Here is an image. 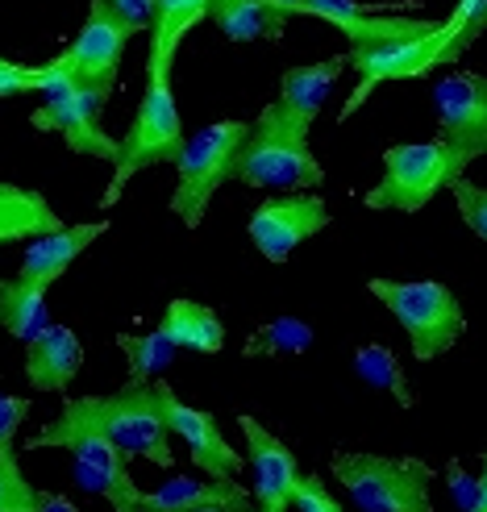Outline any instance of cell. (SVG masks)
Returning <instances> with one entry per match:
<instances>
[{
  "label": "cell",
  "instance_id": "4",
  "mask_svg": "<svg viewBox=\"0 0 487 512\" xmlns=\"http://www.w3.org/2000/svg\"><path fill=\"white\" fill-rule=\"evenodd\" d=\"M250 134V121H213L204 125L200 134H192L184 142L175 159V192H171V213L184 221L188 229H196L209 213L213 196L221 192L225 179H234V159Z\"/></svg>",
  "mask_w": 487,
  "mask_h": 512
},
{
  "label": "cell",
  "instance_id": "28",
  "mask_svg": "<svg viewBox=\"0 0 487 512\" xmlns=\"http://www.w3.org/2000/svg\"><path fill=\"white\" fill-rule=\"evenodd\" d=\"M309 346H313V329L309 325L296 321V317H275L246 342V354L250 358L254 354H304Z\"/></svg>",
  "mask_w": 487,
  "mask_h": 512
},
{
  "label": "cell",
  "instance_id": "35",
  "mask_svg": "<svg viewBox=\"0 0 487 512\" xmlns=\"http://www.w3.org/2000/svg\"><path fill=\"white\" fill-rule=\"evenodd\" d=\"M25 413H30V400H21V396H0V450L17 446V429H21Z\"/></svg>",
  "mask_w": 487,
  "mask_h": 512
},
{
  "label": "cell",
  "instance_id": "10",
  "mask_svg": "<svg viewBox=\"0 0 487 512\" xmlns=\"http://www.w3.org/2000/svg\"><path fill=\"white\" fill-rule=\"evenodd\" d=\"M134 34L121 25V17L105 5V0H92L88 5V17L80 25V34H75L67 46H63V67L75 75L80 84L96 88L113 96L117 88V75H121V55H125V42Z\"/></svg>",
  "mask_w": 487,
  "mask_h": 512
},
{
  "label": "cell",
  "instance_id": "21",
  "mask_svg": "<svg viewBox=\"0 0 487 512\" xmlns=\"http://www.w3.org/2000/svg\"><path fill=\"white\" fill-rule=\"evenodd\" d=\"M200 21H209V0H159L155 21H150V55H146V75H171L175 50L196 30Z\"/></svg>",
  "mask_w": 487,
  "mask_h": 512
},
{
  "label": "cell",
  "instance_id": "7",
  "mask_svg": "<svg viewBox=\"0 0 487 512\" xmlns=\"http://www.w3.org/2000/svg\"><path fill=\"white\" fill-rule=\"evenodd\" d=\"M38 96H42V105L30 117L34 130L63 134L71 155H88V159H105V163L117 159V138H109L105 125H100V113H105L109 96L75 80L59 55L46 63V88Z\"/></svg>",
  "mask_w": 487,
  "mask_h": 512
},
{
  "label": "cell",
  "instance_id": "9",
  "mask_svg": "<svg viewBox=\"0 0 487 512\" xmlns=\"http://www.w3.org/2000/svg\"><path fill=\"white\" fill-rule=\"evenodd\" d=\"M450 46H454V25L442 21L438 30L417 34V38H396V42H371V46H350V71L358 75V88L350 92V100L342 105V121H350L358 109L367 105V96L379 84L392 80H421L433 67L450 63Z\"/></svg>",
  "mask_w": 487,
  "mask_h": 512
},
{
  "label": "cell",
  "instance_id": "20",
  "mask_svg": "<svg viewBox=\"0 0 487 512\" xmlns=\"http://www.w3.org/2000/svg\"><path fill=\"white\" fill-rule=\"evenodd\" d=\"M196 508H254V492L238 479H167L159 492H146V512H196Z\"/></svg>",
  "mask_w": 487,
  "mask_h": 512
},
{
  "label": "cell",
  "instance_id": "30",
  "mask_svg": "<svg viewBox=\"0 0 487 512\" xmlns=\"http://www.w3.org/2000/svg\"><path fill=\"white\" fill-rule=\"evenodd\" d=\"M454 25V46H450V63L463 59V50L475 46V38L487 34V0H458L454 13L446 17Z\"/></svg>",
  "mask_w": 487,
  "mask_h": 512
},
{
  "label": "cell",
  "instance_id": "17",
  "mask_svg": "<svg viewBox=\"0 0 487 512\" xmlns=\"http://www.w3.org/2000/svg\"><path fill=\"white\" fill-rule=\"evenodd\" d=\"M342 71H350L346 55L325 59V63H309V67H288V71H284V80H279V96L271 100L275 117L309 134V130H313V121H317L321 109H325V100H329L333 84L342 80Z\"/></svg>",
  "mask_w": 487,
  "mask_h": 512
},
{
  "label": "cell",
  "instance_id": "23",
  "mask_svg": "<svg viewBox=\"0 0 487 512\" xmlns=\"http://www.w3.org/2000/svg\"><path fill=\"white\" fill-rule=\"evenodd\" d=\"M209 21L229 42L284 38V25H288V17L271 9L267 0H209Z\"/></svg>",
  "mask_w": 487,
  "mask_h": 512
},
{
  "label": "cell",
  "instance_id": "16",
  "mask_svg": "<svg viewBox=\"0 0 487 512\" xmlns=\"http://www.w3.org/2000/svg\"><path fill=\"white\" fill-rule=\"evenodd\" d=\"M304 17H321L350 38V46H371V42H396V38H417L438 30L442 21L429 17H404V13H383L358 0H304L300 5Z\"/></svg>",
  "mask_w": 487,
  "mask_h": 512
},
{
  "label": "cell",
  "instance_id": "31",
  "mask_svg": "<svg viewBox=\"0 0 487 512\" xmlns=\"http://www.w3.org/2000/svg\"><path fill=\"white\" fill-rule=\"evenodd\" d=\"M450 192H454V204H458V213H463L467 229H471L475 238L487 242V188L471 184L467 175H458L454 184H450Z\"/></svg>",
  "mask_w": 487,
  "mask_h": 512
},
{
  "label": "cell",
  "instance_id": "38",
  "mask_svg": "<svg viewBox=\"0 0 487 512\" xmlns=\"http://www.w3.org/2000/svg\"><path fill=\"white\" fill-rule=\"evenodd\" d=\"M267 5H271V9H279L284 17H296V13H300V5H304V0H267Z\"/></svg>",
  "mask_w": 487,
  "mask_h": 512
},
{
  "label": "cell",
  "instance_id": "25",
  "mask_svg": "<svg viewBox=\"0 0 487 512\" xmlns=\"http://www.w3.org/2000/svg\"><path fill=\"white\" fill-rule=\"evenodd\" d=\"M163 334L179 346V350H196V354H217L225 346V325L209 304L196 300H171L163 313Z\"/></svg>",
  "mask_w": 487,
  "mask_h": 512
},
{
  "label": "cell",
  "instance_id": "8",
  "mask_svg": "<svg viewBox=\"0 0 487 512\" xmlns=\"http://www.w3.org/2000/svg\"><path fill=\"white\" fill-rule=\"evenodd\" d=\"M458 175H463V163L454 159V150L442 138L400 142V146L383 150V175H379V184L363 196V204L375 213H383V209L421 213L425 204L442 188H450Z\"/></svg>",
  "mask_w": 487,
  "mask_h": 512
},
{
  "label": "cell",
  "instance_id": "32",
  "mask_svg": "<svg viewBox=\"0 0 487 512\" xmlns=\"http://www.w3.org/2000/svg\"><path fill=\"white\" fill-rule=\"evenodd\" d=\"M42 88H46V63L25 67L13 59H0V96H25V92H42Z\"/></svg>",
  "mask_w": 487,
  "mask_h": 512
},
{
  "label": "cell",
  "instance_id": "15",
  "mask_svg": "<svg viewBox=\"0 0 487 512\" xmlns=\"http://www.w3.org/2000/svg\"><path fill=\"white\" fill-rule=\"evenodd\" d=\"M155 383H159V396H163L167 425H171V433H179V438L188 442L192 463H196L204 475H213V479H234V475L246 467V458L225 442V433H221V425L213 421V413L184 404V400L171 392L167 379H155Z\"/></svg>",
  "mask_w": 487,
  "mask_h": 512
},
{
  "label": "cell",
  "instance_id": "34",
  "mask_svg": "<svg viewBox=\"0 0 487 512\" xmlns=\"http://www.w3.org/2000/svg\"><path fill=\"white\" fill-rule=\"evenodd\" d=\"M105 5L121 17V25L130 34H142V30H150V21H155V5H159V0H105Z\"/></svg>",
  "mask_w": 487,
  "mask_h": 512
},
{
  "label": "cell",
  "instance_id": "26",
  "mask_svg": "<svg viewBox=\"0 0 487 512\" xmlns=\"http://www.w3.org/2000/svg\"><path fill=\"white\" fill-rule=\"evenodd\" d=\"M354 371L363 375L371 388L379 392H392L400 408H413V388H408V379H404V367H400V358L388 350V346H358L354 354Z\"/></svg>",
  "mask_w": 487,
  "mask_h": 512
},
{
  "label": "cell",
  "instance_id": "6",
  "mask_svg": "<svg viewBox=\"0 0 487 512\" xmlns=\"http://www.w3.org/2000/svg\"><path fill=\"white\" fill-rule=\"evenodd\" d=\"M333 479L363 512H433V467L421 458L388 454H333Z\"/></svg>",
  "mask_w": 487,
  "mask_h": 512
},
{
  "label": "cell",
  "instance_id": "11",
  "mask_svg": "<svg viewBox=\"0 0 487 512\" xmlns=\"http://www.w3.org/2000/svg\"><path fill=\"white\" fill-rule=\"evenodd\" d=\"M438 100V125L442 142L454 150V159L471 167L487 155V75L479 71H454L433 88Z\"/></svg>",
  "mask_w": 487,
  "mask_h": 512
},
{
  "label": "cell",
  "instance_id": "2",
  "mask_svg": "<svg viewBox=\"0 0 487 512\" xmlns=\"http://www.w3.org/2000/svg\"><path fill=\"white\" fill-rule=\"evenodd\" d=\"M234 179H242L250 188L309 192V188H321L325 171L309 146V134L288 121H279L275 109L267 105L250 121V134L234 159Z\"/></svg>",
  "mask_w": 487,
  "mask_h": 512
},
{
  "label": "cell",
  "instance_id": "27",
  "mask_svg": "<svg viewBox=\"0 0 487 512\" xmlns=\"http://www.w3.org/2000/svg\"><path fill=\"white\" fill-rule=\"evenodd\" d=\"M117 346L130 358V379H163V371L171 367V358L179 350L163 329H155V334H121Z\"/></svg>",
  "mask_w": 487,
  "mask_h": 512
},
{
  "label": "cell",
  "instance_id": "1",
  "mask_svg": "<svg viewBox=\"0 0 487 512\" xmlns=\"http://www.w3.org/2000/svg\"><path fill=\"white\" fill-rule=\"evenodd\" d=\"M67 433H100V438H109L125 458H146V463H155V467H175L163 396H159V383H150V379H130L113 396L67 400L63 413L46 429H38L34 438L25 442V450H50V446H59Z\"/></svg>",
  "mask_w": 487,
  "mask_h": 512
},
{
  "label": "cell",
  "instance_id": "3",
  "mask_svg": "<svg viewBox=\"0 0 487 512\" xmlns=\"http://www.w3.org/2000/svg\"><path fill=\"white\" fill-rule=\"evenodd\" d=\"M188 134H184V117H179L175 105V92H171V75H146V88L138 100V113L130 134L117 142V159H113V179L105 188V209L121 200L125 184L146 171V167H159V163H175L179 150H184Z\"/></svg>",
  "mask_w": 487,
  "mask_h": 512
},
{
  "label": "cell",
  "instance_id": "39",
  "mask_svg": "<svg viewBox=\"0 0 487 512\" xmlns=\"http://www.w3.org/2000/svg\"><path fill=\"white\" fill-rule=\"evenodd\" d=\"M196 512H259V508H196Z\"/></svg>",
  "mask_w": 487,
  "mask_h": 512
},
{
  "label": "cell",
  "instance_id": "37",
  "mask_svg": "<svg viewBox=\"0 0 487 512\" xmlns=\"http://www.w3.org/2000/svg\"><path fill=\"white\" fill-rule=\"evenodd\" d=\"M471 512H487V454H483V471H479V483H475Z\"/></svg>",
  "mask_w": 487,
  "mask_h": 512
},
{
  "label": "cell",
  "instance_id": "14",
  "mask_svg": "<svg viewBox=\"0 0 487 512\" xmlns=\"http://www.w3.org/2000/svg\"><path fill=\"white\" fill-rule=\"evenodd\" d=\"M242 438H246V467L254 471V508L259 512H292L296 500V483H300V463L288 450V442H279L263 421L242 417L238 421Z\"/></svg>",
  "mask_w": 487,
  "mask_h": 512
},
{
  "label": "cell",
  "instance_id": "19",
  "mask_svg": "<svg viewBox=\"0 0 487 512\" xmlns=\"http://www.w3.org/2000/svg\"><path fill=\"white\" fill-rule=\"evenodd\" d=\"M84 367V346L67 325H46L25 342V379L34 392H67Z\"/></svg>",
  "mask_w": 487,
  "mask_h": 512
},
{
  "label": "cell",
  "instance_id": "18",
  "mask_svg": "<svg viewBox=\"0 0 487 512\" xmlns=\"http://www.w3.org/2000/svg\"><path fill=\"white\" fill-rule=\"evenodd\" d=\"M100 234H109V221H84V225H59V229H50V234H38L25 242L21 250V279H30V284H59L63 271L80 259V254L100 238Z\"/></svg>",
  "mask_w": 487,
  "mask_h": 512
},
{
  "label": "cell",
  "instance_id": "12",
  "mask_svg": "<svg viewBox=\"0 0 487 512\" xmlns=\"http://www.w3.org/2000/svg\"><path fill=\"white\" fill-rule=\"evenodd\" d=\"M329 225V204L313 192H292L279 200H263L250 217V242L267 263H288L296 246H304L313 234Z\"/></svg>",
  "mask_w": 487,
  "mask_h": 512
},
{
  "label": "cell",
  "instance_id": "33",
  "mask_svg": "<svg viewBox=\"0 0 487 512\" xmlns=\"http://www.w3.org/2000/svg\"><path fill=\"white\" fill-rule=\"evenodd\" d=\"M296 512H342V504L329 496V488H325V479L321 475H300V483H296Z\"/></svg>",
  "mask_w": 487,
  "mask_h": 512
},
{
  "label": "cell",
  "instance_id": "24",
  "mask_svg": "<svg viewBox=\"0 0 487 512\" xmlns=\"http://www.w3.org/2000/svg\"><path fill=\"white\" fill-rule=\"evenodd\" d=\"M46 292L42 284H30V279H0V329L13 334L17 342L38 338L50 325V309H46Z\"/></svg>",
  "mask_w": 487,
  "mask_h": 512
},
{
  "label": "cell",
  "instance_id": "5",
  "mask_svg": "<svg viewBox=\"0 0 487 512\" xmlns=\"http://www.w3.org/2000/svg\"><path fill=\"white\" fill-rule=\"evenodd\" d=\"M371 296L388 304V313L404 325L408 346L421 363L429 358H442L446 350H454V342L463 338L467 317L458 296L438 284V279H371Z\"/></svg>",
  "mask_w": 487,
  "mask_h": 512
},
{
  "label": "cell",
  "instance_id": "22",
  "mask_svg": "<svg viewBox=\"0 0 487 512\" xmlns=\"http://www.w3.org/2000/svg\"><path fill=\"white\" fill-rule=\"evenodd\" d=\"M59 225H63V217L50 209V200L38 188H21V184L0 179V246L30 242Z\"/></svg>",
  "mask_w": 487,
  "mask_h": 512
},
{
  "label": "cell",
  "instance_id": "29",
  "mask_svg": "<svg viewBox=\"0 0 487 512\" xmlns=\"http://www.w3.org/2000/svg\"><path fill=\"white\" fill-rule=\"evenodd\" d=\"M0 512H42V492L17 467V450H0Z\"/></svg>",
  "mask_w": 487,
  "mask_h": 512
},
{
  "label": "cell",
  "instance_id": "36",
  "mask_svg": "<svg viewBox=\"0 0 487 512\" xmlns=\"http://www.w3.org/2000/svg\"><path fill=\"white\" fill-rule=\"evenodd\" d=\"M42 512H80L67 496H59V492H42Z\"/></svg>",
  "mask_w": 487,
  "mask_h": 512
},
{
  "label": "cell",
  "instance_id": "13",
  "mask_svg": "<svg viewBox=\"0 0 487 512\" xmlns=\"http://www.w3.org/2000/svg\"><path fill=\"white\" fill-rule=\"evenodd\" d=\"M55 450L75 454V471H80L84 488L105 496L113 504V512H146V492L130 475V458L109 438H100V433H67Z\"/></svg>",
  "mask_w": 487,
  "mask_h": 512
}]
</instances>
